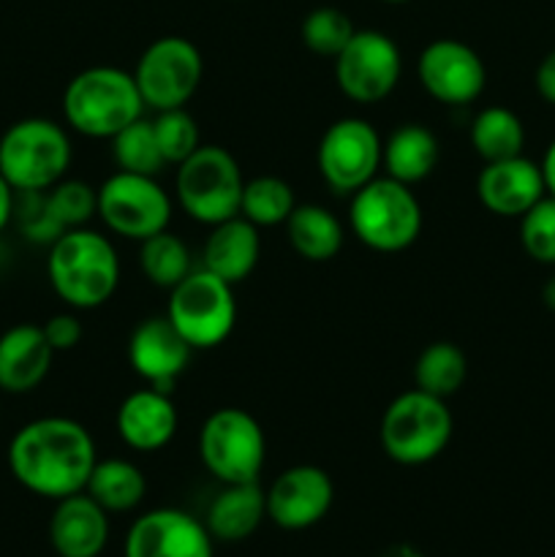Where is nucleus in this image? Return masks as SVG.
Returning a JSON list of instances; mask_svg holds the SVG:
<instances>
[{
	"instance_id": "24",
	"label": "nucleus",
	"mask_w": 555,
	"mask_h": 557,
	"mask_svg": "<svg viewBox=\"0 0 555 557\" xmlns=\"http://www.w3.org/2000/svg\"><path fill=\"white\" fill-rule=\"evenodd\" d=\"M439 163V139L422 123H403L386 136L381 169L397 183L417 185L433 174Z\"/></svg>"
},
{
	"instance_id": "27",
	"label": "nucleus",
	"mask_w": 555,
	"mask_h": 557,
	"mask_svg": "<svg viewBox=\"0 0 555 557\" xmlns=\"http://www.w3.org/2000/svg\"><path fill=\"white\" fill-rule=\"evenodd\" d=\"M468 139H471L473 152H477L484 163L506 161V158L522 156V147H526V128H522V120L517 117L511 109L484 107L482 112H477V117L471 120Z\"/></svg>"
},
{
	"instance_id": "13",
	"label": "nucleus",
	"mask_w": 555,
	"mask_h": 557,
	"mask_svg": "<svg viewBox=\"0 0 555 557\" xmlns=\"http://www.w3.org/2000/svg\"><path fill=\"white\" fill-rule=\"evenodd\" d=\"M335 85L348 101L379 103L392 96L403 76V54L395 38L381 30H357L332 58Z\"/></svg>"
},
{
	"instance_id": "14",
	"label": "nucleus",
	"mask_w": 555,
	"mask_h": 557,
	"mask_svg": "<svg viewBox=\"0 0 555 557\" xmlns=\"http://www.w3.org/2000/svg\"><path fill=\"white\" fill-rule=\"evenodd\" d=\"M417 79L430 98L446 107H466L484 92L488 69L473 47L457 38H435L419 52Z\"/></svg>"
},
{
	"instance_id": "33",
	"label": "nucleus",
	"mask_w": 555,
	"mask_h": 557,
	"mask_svg": "<svg viewBox=\"0 0 555 557\" xmlns=\"http://www.w3.org/2000/svg\"><path fill=\"white\" fill-rule=\"evenodd\" d=\"M357 33L351 16L346 11L335 9V5H319V9L308 11L299 27L303 44L319 58H335L351 36Z\"/></svg>"
},
{
	"instance_id": "3",
	"label": "nucleus",
	"mask_w": 555,
	"mask_h": 557,
	"mask_svg": "<svg viewBox=\"0 0 555 557\" xmlns=\"http://www.w3.org/2000/svg\"><path fill=\"white\" fill-rule=\"evenodd\" d=\"M134 74L118 65H90L71 76L63 90V120L87 139H112L125 125L145 117Z\"/></svg>"
},
{
	"instance_id": "19",
	"label": "nucleus",
	"mask_w": 555,
	"mask_h": 557,
	"mask_svg": "<svg viewBox=\"0 0 555 557\" xmlns=\"http://www.w3.org/2000/svg\"><path fill=\"white\" fill-rule=\"evenodd\" d=\"M177 428L180 417L169 392L152 389V386L131 392L120 403L118 417H114V430H118L120 441L141 455H152L172 444Z\"/></svg>"
},
{
	"instance_id": "42",
	"label": "nucleus",
	"mask_w": 555,
	"mask_h": 557,
	"mask_svg": "<svg viewBox=\"0 0 555 557\" xmlns=\"http://www.w3.org/2000/svg\"><path fill=\"white\" fill-rule=\"evenodd\" d=\"M381 3H390V5H400V3H408V0H381Z\"/></svg>"
},
{
	"instance_id": "32",
	"label": "nucleus",
	"mask_w": 555,
	"mask_h": 557,
	"mask_svg": "<svg viewBox=\"0 0 555 557\" xmlns=\"http://www.w3.org/2000/svg\"><path fill=\"white\" fill-rule=\"evenodd\" d=\"M44 210L58 223L60 232L87 226V221L98 215V188L82 180H60L44 194Z\"/></svg>"
},
{
	"instance_id": "17",
	"label": "nucleus",
	"mask_w": 555,
	"mask_h": 557,
	"mask_svg": "<svg viewBox=\"0 0 555 557\" xmlns=\"http://www.w3.org/2000/svg\"><path fill=\"white\" fill-rule=\"evenodd\" d=\"M194 348L188 346L169 315L145 319L128 341V364L147 386L172 392V384L190 364Z\"/></svg>"
},
{
	"instance_id": "29",
	"label": "nucleus",
	"mask_w": 555,
	"mask_h": 557,
	"mask_svg": "<svg viewBox=\"0 0 555 557\" xmlns=\"http://www.w3.org/2000/svg\"><path fill=\"white\" fill-rule=\"evenodd\" d=\"M294 207H297V196H294V188L283 177L261 174V177L245 180L239 215L254 223L256 228L283 226Z\"/></svg>"
},
{
	"instance_id": "15",
	"label": "nucleus",
	"mask_w": 555,
	"mask_h": 557,
	"mask_svg": "<svg viewBox=\"0 0 555 557\" xmlns=\"http://www.w3.org/2000/svg\"><path fill=\"white\" fill-rule=\"evenodd\" d=\"M267 520L281 531H308L332 509L335 484L319 466H292L264 490Z\"/></svg>"
},
{
	"instance_id": "26",
	"label": "nucleus",
	"mask_w": 555,
	"mask_h": 557,
	"mask_svg": "<svg viewBox=\"0 0 555 557\" xmlns=\"http://www.w3.org/2000/svg\"><path fill=\"white\" fill-rule=\"evenodd\" d=\"M85 493L109 515H125L141 506L147 495V479L136 462L125 457H107L96 462Z\"/></svg>"
},
{
	"instance_id": "39",
	"label": "nucleus",
	"mask_w": 555,
	"mask_h": 557,
	"mask_svg": "<svg viewBox=\"0 0 555 557\" xmlns=\"http://www.w3.org/2000/svg\"><path fill=\"white\" fill-rule=\"evenodd\" d=\"M539 166H542L544 185H547V194L555 196V139L550 141L547 152H544V158H542V163H539Z\"/></svg>"
},
{
	"instance_id": "20",
	"label": "nucleus",
	"mask_w": 555,
	"mask_h": 557,
	"mask_svg": "<svg viewBox=\"0 0 555 557\" xmlns=\"http://www.w3.org/2000/svg\"><path fill=\"white\" fill-rule=\"evenodd\" d=\"M49 544L58 557H98L109 544V511L87 493L54 500Z\"/></svg>"
},
{
	"instance_id": "30",
	"label": "nucleus",
	"mask_w": 555,
	"mask_h": 557,
	"mask_svg": "<svg viewBox=\"0 0 555 557\" xmlns=\"http://www.w3.org/2000/svg\"><path fill=\"white\" fill-rule=\"evenodd\" d=\"M139 270L152 286L172 292L194 272V259L183 237L166 232L139 243Z\"/></svg>"
},
{
	"instance_id": "22",
	"label": "nucleus",
	"mask_w": 555,
	"mask_h": 557,
	"mask_svg": "<svg viewBox=\"0 0 555 557\" xmlns=\"http://www.w3.org/2000/svg\"><path fill=\"white\" fill-rule=\"evenodd\" d=\"M210 228V237L205 239V248H201V267L237 286L245 277H250V272L259 264V228L245 221L243 215H234Z\"/></svg>"
},
{
	"instance_id": "11",
	"label": "nucleus",
	"mask_w": 555,
	"mask_h": 557,
	"mask_svg": "<svg viewBox=\"0 0 555 557\" xmlns=\"http://www.w3.org/2000/svg\"><path fill=\"white\" fill-rule=\"evenodd\" d=\"M172 210V199L158 177L118 169L98 185V218L118 237L145 243L166 232Z\"/></svg>"
},
{
	"instance_id": "37",
	"label": "nucleus",
	"mask_w": 555,
	"mask_h": 557,
	"mask_svg": "<svg viewBox=\"0 0 555 557\" xmlns=\"http://www.w3.org/2000/svg\"><path fill=\"white\" fill-rule=\"evenodd\" d=\"M536 92L555 107V49L542 58L536 69Z\"/></svg>"
},
{
	"instance_id": "23",
	"label": "nucleus",
	"mask_w": 555,
	"mask_h": 557,
	"mask_svg": "<svg viewBox=\"0 0 555 557\" xmlns=\"http://www.w3.org/2000/svg\"><path fill=\"white\" fill-rule=\"evenodd\" d=\"M267 520V493L259 482L223 484L221 493L207 506L205 525L215 542H245Z\"/></svg>"
},
{
	"instance_id": "21",
	"label": "nucleus",
	"mask_w": 555,
	"mask_h": 557,
	"mask_svg": "<svg viewBox=\"0 0 555 557\" xmlns=\"http://www.w3.org/2000/svg\"><path fill=\"white\" fill-rule=\"evenodd\" d=\"M54 348L38 324H16L0 335V392L27 395L52 370Z\"/></svg>"
},
{
	"instance_id": "10",
	"label": "nucleus",
	"mask_w": 555,
	"mask_h": 557,
	"mask_svg": "<svg viewBox=\"0 0 555 557\" xmlns=\"http://www.w3.org/2000/svg\"><path fill=\"white\" fill-rule=\"evenodd\" d=\"M139 96L152 112L183 109L205 79V58L190 38L161 36L147 44L134 65Z\"/></svg>"
},
{
	"instance_id": "16",
	"label": "nucleus",
	"mask_w": 555,
	"mask_h": 557,
	"mask_svg": "<svg viewBox=\"0 0 555 557\" xmlns=\"http://www.w3.org/2000/svg\"><path fill=\"white\" fill-rule=\"evenodd\" d=\"M205 520L183 509H152L131 525L123 557H215Z\"/></svg>"
},
{
	"instance_id": "35",
	"label": "nucleus",
	"mask_w": 555,
	"mask_h": 557,
	"mask_svg": "<svg viewBox=\"0 0 555 557\" xmlns=\"http://www.w3.org/2000/svg\"><path fill=\"white\" fill-rule=\"evenodd\" d=\"M520 243L533 261L555 267V196L547 194L520 218Z\"/></svg>"
},
{
	"instance_id": "2",
	"label": "nucleus",
	"mask_w": 555,
	"mask_h": 557,
	"mask_svg": "<svg viewBox=\"0 0 555 557\" xmlns=\"http://www.w3.org/2000/svg\"><path fill=\"white\" fill-rule=\"evenodd\" d=\"M47 277L52 292L71 310H96L120 286V259L112 239L79 226L69 228L49 245Z\"/></svg>"
},
{
	"instance_id": "6",
	"label": "nucleus",
	"mask_w": 555,
	"mask_h": 557,
	"mask_svg": "<svg viewBox=\"0 0 555 557\" xmlns=\"http://www.w3.org/2000/svg\"><path fill=\"white\" fill-rule=\"evenodd\" d=\"M348 228L365 248L375 253H400L419 239L422 207L411 185L384 174L351 194Z\"/></svg>"
},
{
	"instance_id": "12",
	"label": "nucleus",
	"mask_w": 555,
	"mask_h": 557,
	"mask_svg": "<svg viewBox=\"0 0 555 557\" xmlns=\"http://www.w3.org/2000/svg\"><path fill=\"white\" fill-rule=\"evenodd\" d=\"M384 161V141L373 123L362 117H341L321 134L316 147V166L326 188L337 196L357 194L379 177Z\"/></svg>"
},
{
	"instance_id": "41",
	"label": "nucleus",
	"mask_w": 555,
	"mask_h": 557,
	"mask_svg": "<svg viewBox=\"0 0 555 557\" xmlns=\"http://www.w3.org/2000/svg\"><path fill=\"white\" fill-rule=\"evenodd\" d=\"M381 557H422V555H419L414 547H406V544H400V547H390Z\"/></svg>"
},
{
	"instance_id": "5",
	"label": "nucleus",
	"mask_w": 555,
	"mask_h": 557,
	"mask_svg": "<svg viewBox=\"0 0 555 557\" xmlns=\"http://www.w3.org/2000/svg\"><path fill=\"white\" fill-rule=\"evenodd\" d=\"M452 433H455V419L446 400L414 386L386 406L379 441L392 462L417 468L444 455Z\"/></svg>"
},
{
	"instance_id": "31",
	"label": "nucleus",
	"mask_w": 555,
	"mask_h": 557,
	"mask_svg": "<svg viewBox=\"0 0 555 557\" xmlns=\"http://www.w3.org/2000/svg\"><path fill=\"white\" fill-rule=\"evenodd\" d=\"M112 158L118 163L120 172L147 174V177H158L166 169V161L158 147L156 128L152 120L139 117L131 125H125L118 136H112Z\"/></svg>"
},
{
	"instance_id": "7",
	"label": "nucleus",
	"mask_w": 555,
	"mask_h": 557,
	"mask_svg": "<svg viewBox=\"0 0 555 557\" xmlns=\"http://www.w3.org/2000/svg\"><path fill=\"white\" fill-rule=\"evenodd\" d=\"M243 185L237 158L221 145H199V150L177 163L174 174L177 205L201 226H215L239 215Z\"/></svg>"
},
{
	"instance_id": "18",
	"label": "nucleus",
	"mask_w": 555,
	"mask_h": 557,
	"mask_svg": "<svg viewBox=\"0 0 555 557\" xmlns=\"http://www.w3.org/2000/svg\"><path fill=\"white\" fill-rule=\"evenodd\" d=\"M477 196L498 218H522L547 196L542 166L526 156L484 163L477 177Z\"/></svg>"
},
{
	"instance_id": "1",
	"label": "nucleus",
	"mask_w": 555,
	"mask_h": 557,
	"mask_svg": "<svg viewBox=\"0 0 555 557\" xmlns=\"http://www.w3.org/2000/svg\"><path fill=\"white\" fill-rule=\"evenodd\" d=\"M90 430L69 417H41L22 424L9 444V471L27 493L63 500L85 493L96 468Z\"/></svg>"
},
{
	"instance_id": "25",
	"label": "nucleus",
	"mask_w": 555,
	"mask_h": 557,
	"mask_svg": "<svg viewBox=\"0 0 555 557\" xmlns=\"http://www.w3.org/2000/svg\"><path fill=\"white\" fill-rule=\"evenodd\" d=\"M283 226L294 253L313 264L335 259L346 239L341 218L321 205H297Z\"/></svg>"
},
{
	"instance_id": "9",
	"label": "nucleus",
	"mask_w": 555,
	"mask_h": 557,
	"mask_svg": "<svg viewBox=\"0 0 555 557\" xmlns=\"http://www.w3.org/2000/svg\"><path fill=\"white\" fill-rule=\"evenodd\" d=\"M169 321L194 351H210L229 341L237 324L234 286L210 270H194L169 292Z\"/></svg>"
},
{
	"instance_id": "8",
	"label": "nucleus",
	"mask_w": 555,
	"mask_h": 557,
	"mask_svg": "<svg viewBox=\"0 0 555 557\" xmlns=\"http://www.w3.org/2000/svg\"><path fill=\"white\" fill-rule=\"evenodd\" d=\"M199 460L221 484L259 482L267 438L259 419L245 408H218L199 430Z\"/></svg>"
},
{
	"instance_id": "40",
	"label": "nucleus",
	"mask_w": 555,
	"mask_h": 557,
	"mask_svg": "<svg viewBox=\"0 0 555 557\" xmlns=\"http://www.w3.org/2000/svg\"><path fill=\"white\" fill-rule=\"evenodd\" d=\"M542 297H544V305H547V308L555 313V272H553V275H550V281L544 283Z\"/></svg>"
},
{
	"instance_id": "34",
	"label": "nucleus",
	"mask_w": 555,
	"mask_h": 557,
	"mask_svg": "<svg viewBox=\"0 0 555 557\" xmlns=\"http://www.w3.org/2000/svg\"><path fill=\"white\" fill-rule=\"evenodd\" d=\"M152 128H156V139L166 166L183 163L201 145L199 125H196V117L185 107L169 109V112H156Z\"/></svg>"
},
{
	"instance_id": "4",
	"label": "nucleus",
	"mask_w": 555,
	"mask_h": 557,
	"mask_svg": "<svg viewBox=\"0 0 555 557\" xmlns=\"http://www.w3.org/2000/svg\"><path fill=\"white\" fill-rule=\"evenodd\" d=\"M71 158V136L58 120H16L0 136V174L16 194H47L65 180Z\"/></svg>"
},
{
	"instance_id": "36",
	"label": "nucleus",
	"mask_w": 555,
	"mask_h": 557,
	"mask_svg": "<svg viewBox=\"0 0 555 557\" xmlns=\"http://www.w3.org/2000/svg\"><path fill=\"white\" fill-rule=\"evenodd\" d=\"M44 335H47L49 346L54 348V354L71 351L82 343V335H85V326H82V319L76 315V310H65V313L49 315L41 324Z\"/></svg>"
},
{
	"instance_id": "38",
	"label": "nucleus",
	"mask_w": 555,
	"mask_h": 557,
	"mask_svg": "<svg viewBox=\"0 0 555 557\" xmlns=\"http://www.w3.org/2000/svg\"><path fill=\"white\" fill-rule=\"evenodd\" d=\"M14 212H16V190L11 188L9 180L0 174V234L5 232V226L11 223Z\"/></svg>"
},
{
	"instance_id": "28",
	"label": "nucleus",
	"mask_w": 555,
	"mask_h": 557,
	"mask_svg": "<svg viewBox=\"0 0 555 557\" xmlns=\"http://www.w3.org/2000/svg\"><path fill=\"white\" fill-rule=\"evenodd\" d=\"M468 379V359L460 346L449 341L430 343L414 364V384L428 395L449 400Z\"/></svg>"
}]
</instances>
